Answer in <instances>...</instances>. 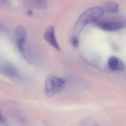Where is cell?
<instances>
[{"instance_id": "obj_7", "label": "cell", "mask_w": 126, "mask_h": 126, "mask_svg": "<svg viewBox=\"0 0 126 126\" xmlns=\"http://www.w3.org/2000/svg\"><path fill=\"white\" fill-rule=\"evenodd\" d=\"M103 10L109 13H115L118 12L119 5L118 3L113 2H108L104 5Z\"/></svg>"}, {"instance_id": "obj_3", "label": "cell", "mask_w": 126, "mask_h": 126, "mask_svg": "<svg viewBox=\"0 0 126 126\" xmlns=\"http://www.w3.org/2000/svg\"><path fill=\"white\" fill-rule=\"evenodd\" d=\"M94 23L98 28L108 32L118 31L124 28L126 25L125 19L120 17L100 19Z\"/></svg>"}, {"instance_id": "obj_1", "label": "cell", "mask_w": 126, "mask_h": 126, "mask_svg": "<svg viewBox=\"0 0 126 126\" xmlns=\"http://www.w3.org/2000/svg\"><path fill=\"white\" fill-rule=\"evenodd\" d=\"M104 13L103 8L98 6L92 7L85 11L77 21L74 27V34L76 35L80 34L87 25L101 19Z\"/></svg>"}, {"instance_id": "obj_4", "label": "cell", "mask_w": 126, "mask_h": 126, "mask_svg": "<svg viewBox=\"0 0 126 126\" xmlns=\"http://www.w3.org/2000/svg\"><path fill=\"white\" fill-rule=\"evenodd\" d=\"M44 38L45 41L51 47L59 51H61V49L56 39L55 29L53 26H49L45 32Z\"/></svg>"}, {"instance_id": "obj_9", "label": "cell", "mask_w": 126, "mask_h": 126, "mask_svg": "<svg viewBox=\"0 0 126 126\" xmlns=\"http://www.w3.org/2000/svg\"><path fill=\"white\" fill-rule=\"evenodd\" d=\"M71 45L73 47H77L79 46V42L76 36H74L71 37Z\"/></svg>"}, {"instance_id": "obj_5", "label": "cell", "mask_w": 126, "mask_h": 126, "mask_svg": "<svg viewBox=\"0 0 126 126\" xmlns=\"http://www.w3.org/2000/svg\"><path fill=\"white\" fill-rule=\"evenodd\" d=\"M107 64L109 68L113 71H121L125 68V64L122 60L115 56H112L109 58Z\"/></svg>"}, {"instance_id": "obj_11", "label": "cell", "mask_w": 126, "mask_h": 126, "mask_svg": "<svg viewBox=\"0 0 126 126\" xmlns=\"http://www.w3.org/2000/svg\"><path fill=\"white\" fill-rule=\"evenodd\" d=\"M5 126H8V125H6Z\"/></svg>"}, {"instance_id": "obj_10", "label": "cell", "mask_w": 126, "mask_h": 126, "mask_svg": "<svg viewBox=\"0 0 126 126\" xmlns=\"http://www.w3.org/2000/svg\"><path fill=\"white\" fill-rule=\"evenodd\" d=\"M5 121V118H4V117L2 115L1 110H0V123L2 124V123H4Z\"/></svg>"}, {"instance_id": "obj_8", "label": "cell", "mask_w": 126, "mask_h": 126, "mask_svg": "<svg viewBox=\"0 0 126 126\" xmlns=\"http://www.w3.org/2000/svg\"><path fill=\"white\" fill-rule=\"evenodd\" d=\"M34 3L38 8L42 9L45 8L46 6V2L44 0H36Z\"/></svg>"}, {"instance_id": "obj_2", "label": "cell", "mask_w": 126, "mask_h": 126, "mask_svg": "<svg viewBox=\"0 0 126 126\" xmlns=\"http://www.w3.org/2000/svg\"><path fill=\"white\" fill-rule=\"evenodd\" d=\"M66 85L64 79L53 75H50L46 78L45 93L48 97H52L61 92Z\"/></svg>"}, {"instance_id": "obj_6", "label": "cell", "mask_w": 126, "mask_h": 126, "mask_svg": "<svg viewBox=\"0 0 126 126\" xmlns=\"http://www.w3.org/2000/svg\"><path fill=\"white\" fill-rule=\"evenodd\" d=\"M3 68L4 71L8 75L14 77L18 76L19 74L18 70L17 68L12 64L6 63L3 65Z\"/></svg>"}]
</instances>
